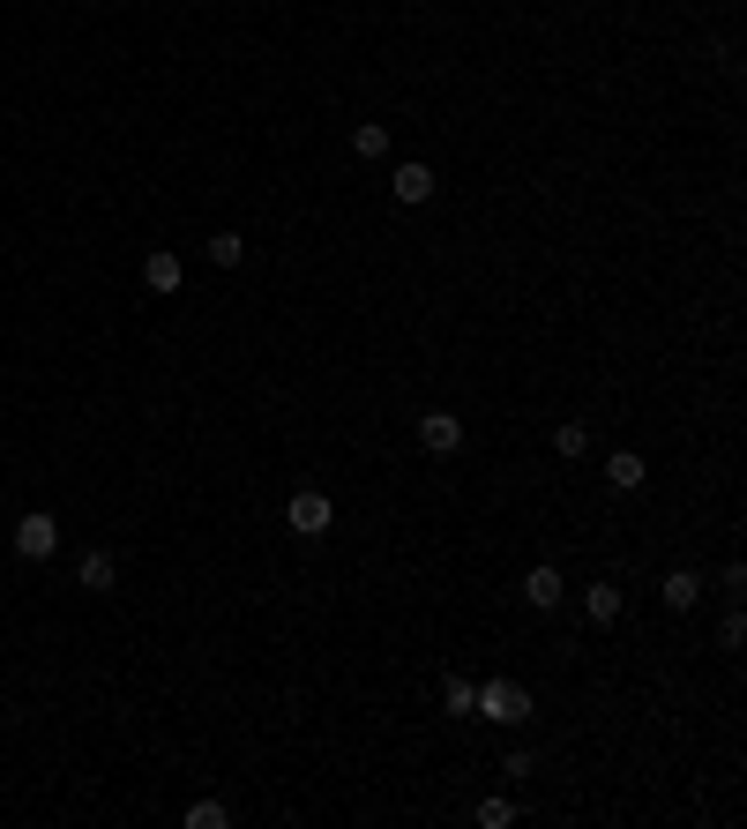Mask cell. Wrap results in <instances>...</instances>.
I'll list each match as a JSON object with an SVG mask.
<instances>
[{
  "mask_svg": "<svg viewBox=\"0 0 747 829\" xmlns=\"http://www.w3.org/2000/svg\"><path fill=\"white\" fill-rule=\"evenodd\" d=\"M717 643H725V650H740V643H747V621H740V613H725V627H717Z\"/></svg>",
  "mask_w": 747,
  "mask_h": 829,
  "instance_id": "cell-18",
  "label": "cell"
},
{
  "mask_svg": "<svg viewBox=\"0 0 747 829\" xmlns=\"http://www.w3.org/2000/svg\"><path fill=\"white\" fill-rule=\"evenodd\" d=\"M15 561H53L60 553V523L45 516V508H31V516H15Z\"/></svg>",
  "mask_w": 747,
  "mask_h": 829,
  "instance_id": "cell-1",
  "label": "cell"
},
{
  "mask_svg": "<svg viewBox=\"0 0 747 829\" xmlns=\"http://www.w3.org/2000/svg\"><path fill=\"white\" fill-rule=\"evenodd\" d=\"M665 606H673V613H696V598H703V576H696V568H673V576H665V590H658Z\"/></svg>",
  "mask_w": 747,
  "mask_h": 829,
  "instance_id": "cell-10",
  "label": "cell"
},
{
  "mask_svg": "<svg viewBox=\"0 0 747 829\" xmlns=\"http://www.w3.org/2000/svg\"><path fill=\"white\" fill-rule=\"evenodd\" d=\"M606 486H613V494H643V457H635V449H613V457H606Z\"/></svg>",
  "mask_w": 747,
  "mask_h": 829,
  "instance_id": "cell-8",
  "label": "cell"
},
{
  "mask_svg": "<svg viewBox=\"0 0 747 829\" xmlns=\"http://www.w3.org/2000/svg\"><path fill=\"white\" fill-rule=\"evenodd\" d=\"M583 621L613 627V621H621V590H613V583H590V590H583Z\"/></svg>",
  "mask_w": 747,
  "mask_h": 829,
  "instance_id": "cell-7",
  "label": "cell"
},
{
  "mask_svg": "<svg viewBox=\"0 0 747 829\" xmlns=\"http://www.w3.org/2000/svg\"><path fill=\"white\" fill-rule=\"evenodd\" d=\"M225 822H232L225 799H195V807H187V829H225Z\"/></svg>",
  "mask_w": 747,
  "mask_h": 829,
  "instance_id": "cell-14",
  "label": "cell"
},
{
  "mask_svg": "<svg viewBox=\"0 0 747 829\" xmlns=\"http://www.w3.org/2000/svg\"><path fill=\"white\" fill-rule=\"evenodd\" d=\"M479 717H494V725L531 717V688H516V680H486V688H479Z\"/></svg>",
  "mask_w": 747,
  "mask_h": 829,
  "instance_id": "cell-2",
  "label": "cell"
},
{
  "mask_svg": "<svg viewBox=\"0 0 747 829\" xmlns=\"http://www.w3.org/2000/svg\"><path fill=\"white\" fill-rule=\"evenodd\" d=\"M524 606H539V613H553V606H561V568H531V576H524Z\"/></svg>",
  "mask_w": 747,
  "mask_h": 829,
  "instance_id": "cell-9",
  "label": "cell"
},
{
  "mask_svg": "<svg viewBox=\"0 0 747 829\" xmlns=\"http://www.w3.org/2000/svg\"><path fill=\"white\" fill-rule=\"evenodd\" d=\"M479 822H486V829H508V822H516V807H508V799H479Z\"/></svg>",
  "mask_w": 747,
  "mask_h": 829,
  "instance_id": "cell-17",
  "label": "cell"
},
{
  "mask_svg": "<svg viewBox=\"0 0 747 829\" xmlns=\"http://www.w3.org/2000/svg\"><path fill=\"white\" fill-rule=\"evenodd\" d=\"M352 150H359L367 165H373V158H389V127H381V120H359V127H352Z\"/></svg>",
  "mask_w": 747,
  "mask_h": 829,
  "instance_id": "cell-13",
  "label": "cell"
},
{
  "mask_svg": "<svg viewBox=\"0 0 747 829\" xmlns=\"http://www.w3.org/2000/svg\"><path fill=\"white\" fill-rule=\"evenodd\" d=\"M113 576H120V561H113L105 545H90L83 561H76V583H83V590H113Z\"/></svg>",
  "mask_w": 747,
  "mask_h": 829,
  "instance_id": "cell-6",
  "label": "cell"
},
{
  "mask_svg": "<svg viewBox=\"0 0 747 829\" xmlns=\"http://www.w3.org/2000/svg\"><path fill=\"white\" fill-rule=\"evenodd\" d=\"M240 254H248L240 232H217V240H209V262H217V269H240Z\"/></svg>",
  "mask_w": 747,
  "mask_h": 829,
  "instance_id": "cell-15",
  "label": "cell"
},
{
  "mask_svg": "<svg viewBox=\"0 0 747 829\" xmlns=\"http://www.w3.org/2000/svg\"><path fill=\"white\" fill-rule=\"evenodd\" d=\"M441 703H449V717H479V680L449 672V680H441Z\"/></svg>",
  "mask_w": 747,
  "mask_h": 829,
  "instance_id": "cell-12",
  "label": "cell"
},
{
  "mask_svg": "<svg viewBox=\"0 0 747 829\" xmlns=\"http://www.w3.org/2000/svg\"><path fill=\"white\" fill-rule=\"evenodd\" d=\"M553 449H561V457H583V449H590V426H583V418L553 426Z\"/></svg>",
  "mask_w": 747,
  "mask_h": 829,
  "instance_id": "cell-16",
  "label": "cell"
},
{
  "mask_svg": "<svg viewBox=\"0 0 747 829\" xmlns=\"http://www.w3.org/2000/svg\"><path fill=\"white\" fill-rule=\"evenodd\" d=\"M180 277H187V269H180V254H172V247H158L150 262H142V285H150V291H180Z\"/></svg>",
  "mask_w": 747,
  "mask_h": 829,
  "instance_id": "cell-11",
  "label": "cell"
},
{
  "mask_svg": "<svg viewBox=\"0 0 747 829\" xmlns=\"http://www.w3.org/2000/svg\"><path fill=\"white\" fill-rule=\"evenodd\" d=\"M434 187H441V180H434V165H418V158H404V165L389 172V195H397V203H404V209L434 203Z\"/></svg>",
  "mask_w": 747,
  "mask_h": 829,
  "instance_id": "cell-3",
  "label": "cell"
},
{
  "mask_svg": "<svg viewBox=\"0 0 747 829\" xmlns=\"http://www.w3.org/2000/svg\"><path fill=\"white\" fill-rule=\"evenodd\" d=\"M418 441H426L434 457H457V449H463V418L457 412H426V418H418Z\"/></svg>",
  "mask_w": 747,
  "mask_h": 829,
  "instance_id": "cell-5",
  "label": "cell"
},
{
  "mask_svg": "<svg viewBox=\"0 0 747 829\" xmlns=\"http://www.w3.org/2000/svg\"><path fill=\"white\" fill-rule=\"evenodd\" d=\"M285 523L299 531V539H322V531H330V494H291L285 500Z\"/></svg>",
  "mask_w": 747,
  "mask_h": 829,
  "instance_id": "cell-4",
  "label": "cell"
}]
</instances>
